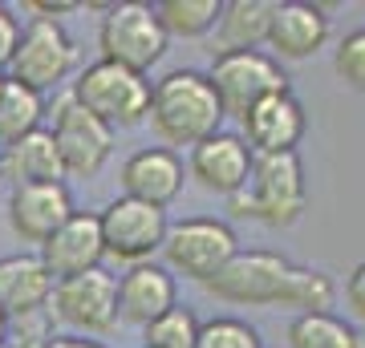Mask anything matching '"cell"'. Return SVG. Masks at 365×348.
<instances>
[{
  "label": "cell",
  "instance_id": "6da1fadb",
  "mask_svg": "<svg viewBox=\"0 0 365 348\" xmlns=\"http://www.w3.org/2000/svg\"><path fill=\"white\" fill-rule=\"evenodd\" d=\"M207 296L223 300V304H240V308H300L304 312H329L337 288L325 271L300 268L280 251H235L227 268L207 280Z\"/></svg>",
  "mask_w": 365,
  "mask_h": 348
},
{
  "label": "cell",
  "instance_id": "7a4b0ae2",
  "mask_svg": "<svg viewBox=\"0 0 365 348\" xmlns=\"http://www.w3.org/2000/svg\"><path fill=\"white\" fill-rule=\"evenodd\" d=\"M223 102L215 85H211L207 73L199 69H170L167 78L155 81V93H150V130L170 146H191L207 142L223 130Z\"/></svg>",
  "mask_w": 365,
  "mask_h": 348
},
{
  "label": "cell",
  "instance_id": "3957f363",
  "mask_svg": "<svg viewBox=\"0 0 365 348\" xmlns=\"http://www.w3.org/2000/svg\"><path fill=\"white\" fill-rule=\"evenodd\" d=\"M227 203L240 219H256L264 227H292L309 206V182H304L300 154H260L248 186L232 194Z\"/></svg>",
  "mask_w": 365,
  "mask_h": 348
},
{
  "label": "cell",
  "instance_id": "277c9868",
  "mask_svg": "<svg viewBox=\"0 0 365 348\" xmlns=\"http://www.w3.org/2000/svg\"><path fill=\"white\" fill-rule=\"evenodd\" d=\"M73 102L81 110H90L98 122H106L110 130H130L138 122H146L150 114V93H155V81L146 73H134L126 65L114 61H98L86 65L73 81Z\"/></svg>",
  "mask_w": 365,
  "mask_h": 348
},
{
  "label": "cell",
  "instance_id": "5b68a950",
  "mask_svg": "<svg viewBox=\"0 0 365 348\" xmlns=\"http://www.w3.org/2000/svg\"><path fill=\"white\" fill-rule=\"evenodd\" d=\"M167 28L158 21L155 4H143V0H122V4H110L102 16V28H98V49H102V61L126 65L134 73H150V65L163 61L167 53Z\"/></svg>",
  "mask_w": 365,
  "mask_h": 348
},
{
  "label": "cell",
  "instance_id": "8992f818",
  "mask_svg": "<svg viewBox=\"0 0 365 348\" xmlns=\"http://www.w3.org/2000/svg\"><path fill=\"white\" fill-rule=\"evenodd\" d=\"M207 78L215 85V93H220L227 117H244L260 102H268L276 93H288V78L280 69V61L272 53H260V49L215 53Z\"/></svg>",
  "mask_w": 365,
  "mask_h": 348
},
{
  "label": "cell",
  "instance_id": "52a82bcc",
  "mask_svg": "<svg viewBox=\"0 0 365 348\" xmlns=\"http://www.w3.org/2000/svg\"><path fill=\"white\" fill-rule=\"evenodd\" d=\"M240 251V239L223 219H182L170 223L167 243H163V259H167L170 275L207 284L215 280Z\"/></svg>",
  "mask_w": 365,
  "mask_h": 348
},
{
  "label": "cell",
  "instance_id": "ba28073f",
  "mask_svg": "<svg viewBox=\"0 0 365 348\" xmlns=\"http://www.w3.org/2000/svg\"><path fill=\"white\" fill-rule=\"evenodd\" d=\"M73 65H78V45L61 28V21L33 16L21 28V45L9 61V78L37 93H57V85L73 73Z\"/></svg>",
  "mask_w": 365,
  "mask_h": 348
},
{
  "label": "cell",
  "instance_id": "9c48e42d",
  "mask_svg": "<svg viewBox=\"0 0 365 348\" xmlns=\"http://www.w3.org/2000/svg\"><path fill=\"white\" fill-rule=\"evenodd\" d=\"M49 134L57 150H61V167H66V179H93L98 170L110 162V150H114V130L98 122L90 110H81L73 102V93H57L49 105Z\"/></svg>",
  "mask_w": 365,
  "mask_h": 348
},
{
  "label": "cell",
  "instance_id": "30bf717a",
  "mask_svg": "<svg viewBox=\"0 0 365 348\" xmlns=\"http://www.w3.org/2000/svg\"><path fill=\"white\" fill-rule=\"evenodd\" d=\"M102 243H106V255L122 259V263H150L155 251H163L167 243V211L163 206H150V203H138V199H114L106 206L102 215Z\"/></svg>",
  "mask_w": 365,
  "mask_h": 348
},
{
  "label": "cell",
  "instance_id": "8fae6325",
  "mask_svg": "<svg viewBox=\"0 0 365 348\" xmlns=\"http://www.w3.org/2000/svg\"><path fill=\"white\" fill-rule=\"evenodd\" d=\"M53 316L86 336H106L118 328V275L106 268H93L73 280L53 284Z\"/></svg>",
  "mask_w": 365,
  "mask_h": 348
},
{
  "label": "cell",
  "instance_id": "7c38bea8",
  "mask_svg": "<svg viewBox=\"0 0 365 348\" xmlns=\"http://www.w3.org/2000/svg\"><path fill=\"white\" fill-rule=\"evenodd\" d=\"M73 215L78 206L66 182H33V186H13L9 194V227L21 235V243H49Z\"/></svg>",
  "mask_w": 365,
  "mask_h": 348
},
{
  "label": "cell",
  "instance_id": "4fadbf2b",
  "mask_svg": "<svg viewBox=\"0 0 365 348\" xmlns=\"http://www.w3.org/2000/svg\"><path fill=\"white\" fill-rule=\"evenodd\" d=\"M252 167H256V154H252V146L240 138V134H227L220 130L215 138L207 142H199L187 158V174L211 194H223V199H232L248 186L252 179Z\"/></svg>",
  "mask_w": 365,
  "mask_h": 348
},
{
  "label": "cell",
  "instance_id": "5bb4252c",
  "mask_svg": "<svg viewBox=\"0 0 365 348\" xmlns=\"http://www.w3.org/2000/svg\"><path fill=\"white\" fill-rule=\"evenodd\" d=\"M309 130V117H304V105L288 93H276L268 102H260L256 110L240 117V138L252 146V154H297L300 138Z\"/></svg>",
  "mask_w": 365,
  "mask_h": 348
},
{
  "label": "cell",
  "instance_id": "9a60e30c",
  "mask_svg": "<svg viewBox=\"0 0 365 348\" xmlns=\"http://www.w3.org/2000/svg\"><path fill=\"white\" fill-rule=\"evenodd\" d=\"M182 182H187V167L167 146H143L122 162V191H126V199H138V203L167 211L182 194Z\"/></svg>",
  "mask_w": 365,
  "mask_h": 348
},
{
  "label": "cell",
  "instance_id": "2e32d148",
  "mask_svg": "<svg viewBox=\"0 0 365 348\" xmlns=\"http://www.w3.org/2000/svg\"><path fill=\"white\" fill-rule=\"evenodd\" d=\"M170 308H179V284L167 271V263H134L126 275H118V316L126 324H155L158 316H167Z\"/></svg>",
  "mask_w": 365,
  "mask_h": 348
},
{
  "label": "cell",
  "instance_id": "e0dca14e",
  "mask_svg": "<svg viewBox=\"0 0 365 348\" xmlns=\"http://www.w3.org/2000/svg\"><path fill=\"white\" fill-rule=\"evenodd\" d=\"M37 255L49 268L53 280H73V275H86V271L102 268V259H106L102 219L93 211H78L49 243H41Z\"/></svg>",
  "mask_w": 365,
  "mask_h": 348
},
{
  "label": "cell",
  "instance_id": "ac0fdd59",
  "mask_svg": "<svg viewBox=\"0 0 365 348\" xmlns=\"http://www.w3.org/2000/svg\"><path fill=\"white\" fill-rule=\"evenodd\" d=\"M325 41H329V16L321 4H309V0H276L268 49L280 61H309L313 53L325 49Z\"/></svg>",
  "mask_w": 365,
  "mask_h": 348
},
{
  "label": "cell",
  "instance_id": "d6986e66",
  "mask_svg": "<svg viewBox=\"0 0 365 348\" xmlns=\"http://www.w3.org/2000/svg\"><path fill=\"white\" fill-rule=\"evenodd\" d=\"M53 280L41 255H0V312L9 320L45 312L53 300Z\"/></svg>",
  "mask_w": 365,
  "mask_h": 348
},
{
  "label": "cell",
  "instance_id": "ffe728a7",
  "mask_svg": "<svg viewBox=\"0 0 365 348\" xmlns=\"http://www.w3.org/2000/svg\"><path fill=\"white\" fill-rule=\"evenodd\" d=\"M0 174L13 186H33V182H66V167H61V150L53 142L49 126L25 134L21 142L0 150Z\"/></svg>",
  "mask_w": 365,
  "mask_h": 348
},
{
  "label": "cell",
  "instance_id": "44dd1931",
  "mask_svg": "<svg viewBox=\"0 0 365 348\" xmlns=\"http://www.w3.org/2000/svg\"><path fill=\"white\" fill-rule=\"evenodd\" d=\"M272 16H276V0H227L220 13V53L232 49H260L268 45L272 33Z\"/></svg>",
  "mask_w": 365,
  "mask_h": 348
},
{
  "label": "cell",
  "instance_id": "7402d4cb",
  "mask_svg": "<svg viewBox=\"0 0 365 348\" xmlns=\"http://www.w3.org/2000/svg\"><path fill=\"white\" fill-rule=\"evenodd\" d=\"M49 114V102H45V93L29 90L21 81H4V93H0V150L4 146L21 142L25 134L41 130V117Z\"/></svg>",
  "mask_w": 365,
  "mask_h": 348
},
{
  "label": "cell",
  "instance_id": "603a6c76",
  "mask_svg": "<svg viewBox=\"0 0 365 348\" xmlns=\"http://www.w3.org/2000/svg\"><path fill=\"white\" fill-rule=\"evenodd\" d=\"M288 348H365V336L333 312H304L288 324Z\"/></svg>",
  "mask_w": 365,
  "mask_h": 348
},
{
  "label": "cell",
  "instance_id": "cb8c5ba5",
  "mask_svg": "<svg viewBox=\"0 0 365 348\" xmlns=\"http://www.w3.org/2000/svg\"><path fill=\"white\" fill-rule=\"evenodd\" d=\"M158 21L167 28V37H207L220 25L223 0H163L155 4Z\"/></svg>",
  "mask_w": 365,
  "mask_h": 348
},
{
  "label": "cell",
  "instance_id": "d4e9b609",
  "mask_svg": "<svg viewBox=\"0 0 365 348\" xmlns=\"http://www.w3.org/2000/svg\"><path fill=\"white\" fill-rule=\"evenodd\" d=\"M199 328H203V320H199L187 304H179V308H170L167 316H158L155 324H146L143 340H146V348H195Z\"/></svg>",
  "mask_w": 365,
  "mask_h": 348
},
{
  "label": "cell",
  "instance_id": "484cf974",
  "mask_svg": "<svg viewBox=\"0 0 365 348\" xmlns=\"http://www.w3.org/2000/svg\"><path fill=\"white\" fill-rule=\"evenodd\" d=\"M195 348H264V344H260V332L248 320H240V316H215V320H203Z\"/></svg>",
  "mask_w": 365,
  "mask_h": 348
},
{
  "label": "cell",
  "instance_id": "4316f807",
  "mask_svg": "<svg viewBox=\"0 0 365 348\" xmlns=\"http://www.w3.org/2000/svg\"><path fill=\"white\" fill-rule=\"evenodd\" d=\"M333 73H337L349 90L365 93V28H353L345 33L333 53Z\"/></svg>",
  "mask_w": 365,
  "mask_h": 348
},
{
  "label": "cell",
  "instance_id": "83f0119b",
  "mask_svg": "<svg viewBox=\"0 0 365 348\" xmlns=\"http://www.w3.org/2000/svg\"><path fill=\"white\" fill-rule=\"evenodd\" d=\"M16 45H21V21L13 16L9 4H0V69H9Z\"/></svg>",
  "mask_w": 365,
  "mask_h": 348
},
{
  "label": "cell",
  "instance_id": "f1b7e54d",
  "mask_svg": "<svg viewBox=\"0 0 365 348\" xmlns=\"http://www.w3.org/2000/svg\"><path fill=\"white\" fill-rule=\"evenodd\" d=\"M345 300H349V308L365 320V263H357V268L349 271V280H345Z\"/></svg>",
  "mask_w": 365,
  "mask_h": 348
},
{
  "label": "cell",
  "instance_id": "f546056e",
  "mask_svg": "<svg viewBox=\"0 0 365 348\" xmlns=\"http://www.w3.org/2000/svg\"><path fill=\"white\" fill-rule=\"evenodd\" d=\"M25 9H29V13H37L41 21H57V16H66V13H78L81 4H49V0H25Z\"/></svg>",
  "mask_w": 365,
  "mask_h": 348
},
{
  "label": "cell",
  "instance_id": "4dcf8cb0",
  "mask_svg": "<svg viewBox=\"0 0 365 348\" xmlns=\"http://www.w3.org/2000/svg\"><path fill=\"white\" fill-rule=\"evenodd\" d=\"M45 348H106L102 340H90V336H53Z\"/></svg>",
  "mask_w": 365,
  "mask_h": 348
},
{
  "label": "cell",
  "instance_id": "1f68e13d",
  "mask_svg": "<svg viewBox=\"0 0 365 348\" xmlns=\"http://www.w3.org/2000/svg\"><path fill=\"white\" fill-rule=\"evenodd\" d=\"M4 336H9V316L0 312V348H4Z\"/></svg>",
  "mask_w": 365,
  "mask_h": 348
},
{
  "label": "cell",
  "instance_id": "d6a6232c",
  "mask_svg": "<svg viewBox=\"0 0 365 348\" xmlns=\"http://www.w3.org/2000/svg\"><path fill=\"white\" fill-rule=\"evenodd\" d=\"M4 81H9V73H4V69H0V93H4Z\"/></svg>",
  "mask_w": 365,
  "mask_h": 348
},
{
  "label": "cell",
  "instance_id": "836d02e7",
  "mask_svg": "<svg viewBox=\"0 0 365 348\" xmlns=\"http://www.w3.org/2000/svg\"><path fill=\"white\" fill-rule=\"evenodd\" d=\"M0 182H4V174H0Z\"/></svg>",
  "mask_w": 365,
  "mask_h": 348
}]
</instances>
